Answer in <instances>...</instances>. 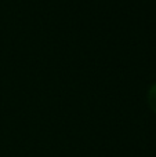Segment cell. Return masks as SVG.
I'll return each instance as SVG.
<instances>
[{"label":"cell","instance_id":"6da1fadb","mask_svg":"<svg viewBox=\"0 0 156 157\" xmlns=\"http://www.w3.org/2000/svg\"><path fill=\"white\" fill-rule=\"evenodd\" d=\"M148 103L152 108V110L156 112V83L149 88V91H148Z\"/></svg>","mask_w":156,"mask_h":157}]
</instances>
